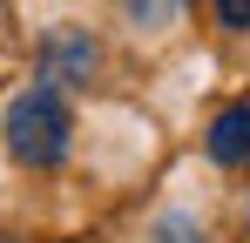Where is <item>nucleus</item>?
I'll return each instance as SVG.
<instances>
[{
    "label": "nucleus",
    "instance_id": "obj_1",
    "mask_svg": "<svg viewBox=\"0 0 250 243\" xmlns=\"http://www.w3.org/2000/svg\"><path fill=\"white\" fill-rule=\"evenodd\" d=\"M0 142H7V156L27 162V169H61L68 149H75V115H68V101H61V88H27V95H14L7 101V122H0Z\"/></svg>",
    "mask_w": 250,
    "mask_h": 243
},
{
    "label": "nucleus",
    "instance_id": "obj_2",
    "mask_svg": "<svg viewBox=\"0 0 250 243\" xmlns=\"http://www.w3.org/2000/svg\"><path fill=\"white\" fill-rule=\"evenodd\" d=\"M88 75H95V40H88L82 27H47V40H41V81L47 88H82Z\"/></svg>",
    "mask_w": 250,
    "mask_h": 243
},
{
    "label": "nucleus",
    "instance_id": "obj_3",
    "mask_svg": "<svg viewBox=\"0 0 250 243\" xmlns=\"http://www.w3.org/2000/svg\"><path fill=\"white\" fill-rule=\"evenodd\" d=\"M209 162H223V169L250 162V101H237V108H223L209 122Z\"/></svg>",
    "mask_w": 250,
    "mask_h": 243
},
{
    "label": "nucleus",
    "instance_id": "obj_4",
    "mask_svg": "<svg viewBox=\"0 0 250 243\" xmlns=\"http://www.w3.org/2000/svg\"><path fill=\"white\" fill-rule=\"evenodd\" d=\"M122 7H128L135 27H176V20L189 14V0H122Z\"/></svg>",
    "mask_w": 250,
    "mask_h": 243
},
{
    "label": "nucleus",
    "instance_id": "obj_5",
    "mask_svg": "<svg viewBox=\"0 0 250 243\" xmlns=\"http://www.w3.org/2000/svg\"><path fill=\"white\" fill-rule=\"evenodd\" d=\"M216 20L244 34V27H250V0H216Z\"/></svg>",
    "mask_w": 250,
    "mask_h": 243
},
{
    "label": "nucleus",
    "instance_id": "obj_6",
    "mask_svg": "<svg viewBox=\"0 0 250 243\" xmlns=\"http://www.w3.org/2000/svg\"><path fill=\"white\" fill-rule=\"evenodd\" d=\"M156 237H176V243H196V223H189V216H163V223H156Z\"/></svg>",
    "mask_w": 250,
    "mask_h": 243
},
{
    "label": "nucleus",
    "instance_id": "obj_7",
    "mask_svg": "<svg viewBox=\"0 0 250 243\" xmlns=\"http://www.w3.org/2000/svg\"><path fill=\"white\" fill-rule=\"evenodd\" d=\"M0 243H7V237H0Z\"/></svg>",
    "mask_w": 250,
    "mask_h": 243
}]
</instances>
